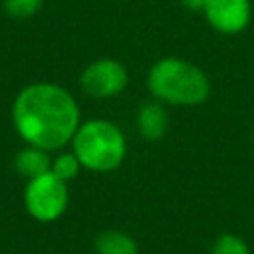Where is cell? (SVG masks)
Segmentation results:
<instances>
[{"instance_id":"obj_1","label":"cell","mask_w":254,"mask_h":254,"mask_svg":"<svg viewBox=\"0 0 254 254\" xmlns=\"http://www.w3.org/2000/svg\"><path fill=\"white\" fill-rule=\"evenodd\" d=\"M12 119L24 141L52 151L73 139L79 127V109L64 87L42 81L18 93Z\"/></svg>"},{"instance_id":"obj_2","label":"cell","mask_w":254,"mask_h":254,"mask_svg":"<svg viewBox=\"0 0 254 254\" xmlns=\"http://www.w3.org/2000/svg\"><path fill=\"white\" fill-rule=\"evenodd\" d=\"M147 85L155 99L173 105H200L210 91L206 73L179 58H163L155 62Z\"/></svg>"},{"instance_id":"obj_3","label":"cell","mask_w":254,"mask_h":254,"mask_svg":"<svg viewBox=\"0 0 254 254\" xmlns=\"http://www.w3.org/2000/svg\"><path fill=\"white\" fill-rule=\"evenodd\" d=\"M71 145L81 167L95 173L117 169L127 153L123 133L117 125L105 119H91L81 123L71 139Z\"/></svg>"},{"instance_id":"obj_4","label":"cell","mask_w":254,"mask_h":254,"mask_svg":"<svg viewBox=\"0 0 254 254\" xmlns=\"http://www.w3.org/2000/svg\"><path fill=\"white\" fill-rule=\"evenodd\" d=\"M67 187L65 181L58 179L52 171L36 179H30L24 190L26 210L40 222H52L60 218L67 206Z\"/></svg>"},{"instance_id":"obj_5","label":"cell","mask_w":254,"mask_h":254,"mask_svg":"<svg viewBox=\"0 0 254 254\" xmlns=\"http://www.w3.org/2000/svg\"><path fill=\"white\" fill-rule=\"evenodd\" d=\"M127 69L117 60H97L81 71V87L93 97H113L127 85Z\"/></svg>"},{"instance_id":"obj_6","label":"cell","mask_w":254,"mask_h":254,"mask_svg":"<svg viewBox=\"0 0 254 254\" xmlns=\"http://www.w3.org/2000/svg\"><path fill=\"white\" fill-rule=\"evenodd\" d=\"M202 10L208 24L220 34H238L252 18L250 0H206Z\"/></svg>"},{"instance_id":"obj_7","label":"cell","mask_w":254,"mask_h":254,"mask_svg":"<svg viewBox=\"0 0 254 254\" xmlns=\"http://www.w3.org/2000/svg\"><path fill=\"white\" fill-rule=\"evenodd\" d=\"M169 115L165 107L157 101H145L137 111V131L147 141H159L167 133Z\"/></svg>"},{"instance_id":"obj_8","label":"cell","mask_w":254,"mask_h":254,"mask_svg":"<svg viewBox=\"0 0 254 254\" xmlns=\"http://www.w3.org/2000/svg\"><path fill=\"white\" fill-rule=\"evenodd\" d=\"M16 171L28 179H36V177L52 171V161H50L46 149L30 145L16 155Z\"/></svg>"},{"instance_id":"obj_9","label":"cell","mask_w":254,"mask_h":254,"mask_svg":"<svg viewBox=\"0 0 254 254\" xmlns=\"http://www.w3.org/2000/svg\"><path fill=\"white\" fill-rule=\"evenodd\" d=\"M95 252L97 254H139L137 242L121 232V230H103L95 236Z\"/></svg>"},{"instance_id":"obj_10","label":"cell","mask_w":254,"mask_h":254,"mask_svg":"<svg viewBox=\"0 0 254 254\" xmlns=\"http://www.w3.org/2000/svg\"><path fill=\"white\" fill-rule=\"evenodd\" d=\"M210 254H250V248L240 236L224 232L214 240Z\"/></svg>"},{"instance_id":"obj_11","label":"cell","mask_w":254,"mask_h":254,"mask_svg":"<svg viewBox=\"0 0 254 254\" xmlns=\"http://www.w3.org/2000/svg\"><path fill=\"white\" fill-rule=\"evenodd\" d=\"M79 159L75 157V153H62L56 157V161H52V173L62 179V181H71L77 173H79Z\"/></svg>"},{"instance_id":"obj_12","label":"cell","mask_w":254,"mask_h":254,"mask_svg":"<svg viewBox=\"0 0 254 254\" xmlns=\"http://www.w3.org/2000/svg\"><path fill=\"white\" fill-rule=\"evenodd\" d=\"M44 0H4V10L16 18H28L40 10Z\"/></svg>"},{"instance_id":"obj_13","label":"cell","mask_w":254,"mask_h":254,"mask_svg":"<svg viewBox=\"0 0 254 254\" xmlns=\"http://www.w3.org/2000/svg\"><path fill=\"white\" fill-rule=\"evenodd\" d=\"M187 8H190V10H202L204 8V4H206V0H181Z\"/></svg>"}]
</instances>
